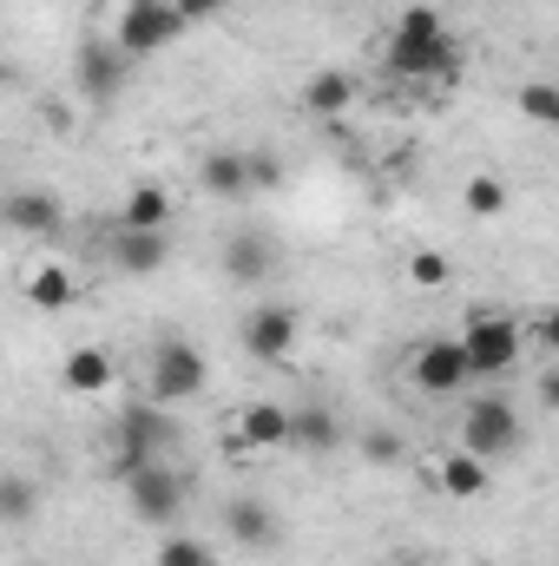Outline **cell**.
I'll return each instance as SVG.
<instances>
[{
    "mask_svg": "<svg viewBox=\"0 0 559 566\" xmlns=\"http://www.w3.org/2000/svg\"><path fill=\"white\" fill-rule=\"evenodd\" d=\"M409 382H415L421 396L447 402V396H461L474 376H467V356H461L454 336H428V343H415V356H409Z\"/></svg>",
    "mask_w": 559,
    "mask_h": 566,
    "instance_id": "9c48e42d",
    "label": "cell"
},
{
    "mask_svg": "<svg viewBox=\"0 0 559 566\" xmlns=\"http://www.w3.org/2000/svg\"><path fill=\"white\" fill-rule=\"evenodd\" d=\"M178 33H184V20H178L171 0H126V7H119V33H113V46L139 66V60H151V53H165Z\"/></svg>",
    "mask_w": 559,
    "mask_h": 566,
    "instance_id": "52a82bcc",
    "label": "cell"
},
{
    "mask_svg": "<svg viewBox=\"0 0 559 566\" xmlns=\"http://www.w3.org/2000/svg\"><path fill=\"white\" fill-rule=\"evenodd\" d=\"M113 376H119V369H113V356H106V349H93V343H86V349H73V356L60 363V382H66L73 396H106V389H113Z\"/></svg>",
    "mask_w": 559,
    "mask_h": 566,
    "instance_id": "ffe728a7",
    "label": "cell"
},
{
    "mask_svg": "<svg viewBox=\"0 0 559 566\" xmlns=\"http://www.w3.org/2000/svg\"><path fill=\"white\" fill-rule=\"evenodd\" d=\"M395 33L402 40H428V33H447V20H441V7H402V20H395Z\"/></svg>",
    "mask_w": 559,
    "mask_h": 566,
    "instance_id": "f1b7e54d",
    "label": "cell"
},
{
    "mask_svg": "<svg viewBox=\"0 0 559 566\" xmlns=\"http://www.w3.org/2000/svg\"><path fill=\"white\" fill-rule=\"evenodd\" d=\"M362 454H369V461H382V468H389V461H402L395 428H369V434H362Z\"/></svg>",
    "mask_w": 559,
    "mask_h": 566,
    "instance_id": "f546056e",
    "label": "cell"
},
{
    "mask_svg": "<svg viewBox=\"0 0 559 566\" xmlns=\"http://www.w3.org/2000/svg\"><path fill=\"white\" fill-rule=\"evenodd\" d=\"M224 534H231L244 554H277V541H283L277 514H271L257 494H238V501H224Z\"/></svg>",
    "mask_w": 559,
    "mask_h": 566,
    "instance_id": "7c38bea8",
    "label": "cell"
},
{
    "mask_svg": "<svg viewBox=\"0 0 559 566\" xmlns=\"http://www.w3.org/2000/svg\"><path fill=\"white\" fill-rule=\"evenodd\" d=\"M296 99H303V113H316V119H342V113L362 99V80H356L349 66H316Z\"/></svg>",
    "mask_w": 559,
    "mask_h": 566,
    "instance_id": "4fadbf2b",
    "label": "cell"
},
{
    "mask_svg": "<svg viewBox=\"0 0 559 566\" xmlns=\"http://www.w3.org/2000/svg\"><path fill=\"white\" fill-rule=\"evenodd\" d=\"M454 448H467L474 461H514L527 448V416L507 402V396H474L461 409V428H454Z\"/></svg>",
    "mask_w": 559,
    "mask_h": 566,
    "instance_id": "7a4b0ae2",
    "label": "cell"
},
{
    "mask_svg": "<svg viewBox=\"0 0 559 566\" xmlns=\"http://www.w3.org/2000/svg\"><path fill=\"white\" fill-rule=\"evenodd\" d=\"M244 185H251V191H277L283 185V158L277 151H244Z\"/></svg>",
    "mask_w": 559,
    "mask_h": 566,
    "instance_id": "4316f807",
    "label": "cell"
},
{
    "mask_svg": "<svg viewBox=\"0 0 559 566\" xmlns=\"http://www.w3.org/2000/svg\"><path fill=\"white\" fill-rule=\"evenodd\" d=\"M520 113H527L534 126H559V86H547V80L520 86Z\"/></svg>",
    "mask_w": 559,
    "mask_h": 566,
    "instance_id": "484cf974",
    "label": "cell"
},
{
    "mask_svg": "<svg viewBox=\"0 0 559 566\" xmlns=\"http://www.w3.org/2000/svg\"><path fill=\"white\" fill-rule=\"evenodd\" d=\"M461 66H467V53H461V40H454V33H428V40H402V33H389V73H395V80L454 86V80H461Z\"/></svg>",
    "mask_w": 559,
    "mask_h": 566,
    "instance_id": "5b68a950",
    "label": "cell"
},
{
    "mask_svg": "<svg viewBox=\"0 0 559 566\" xmlns=\"http://www.w3.org/2000/svg\"><path fill=\"white\" fill-rule=\"evenodd\" d=\"M434 481H441V494H454V501H481V494H487V481H494V468H487V461H474L467 448H447V454L434 461Z\"/></svg>",
    "mask_w": 559,
    "mask_h": 566,
    "instance_id": "ac0fdd59",
    "label": "cell"
},
{
    "mask_svg": "<svg viewBox=\"0 0 559 566\" xmlns=\"http://www.w3.org/2000/svg\"><path fill=\"white\" fill-rule=\"evenodd\" d=\"M151 566H218V554L204 541H191V534H165L151 547Z\"/></svg>",
    "mask_w": 559,
    "mask_h": 566,
    "instance_id": "d4e9b609",
    "label": "cell"
},
{
    "mask_svg": "<svg viewBox=\"0 0 559 566\" xmlns=\"http://www.w3.org/2000/svg\"><path fill=\"white\" fill-rule=\"evenodd\" d=\"M126 80H133V60H126L113 40H80V53H73V86H80L86 106H113V99L126 93Z\"/></svg>",
    "mask_w": 559,
    "mask_h": 566,
    "instance_id": "ba28073f",
    "label": "cell"
},
{
    "mask_svg": "<svg viewBox=\"0 0 559 566\" xmlns=\"http://www.w3.org/2000/svg\"><path fill=\"white\" fill-rule=\"evenodd\" d=\"M0 224L20 231V238H33V244H53L66 231V205L53 191H40V185H20V191L0 198Z\"/></svg>",
    "mask_w": 559,
    "mask_h": 566,
    "instance_id": "8fae6325",
    "label": "cell"
},
{
    "mask_svg": "<svg viewBox=\"0 0 559 566\" xmlns=\"http://www.w3.org/2000/svg\"><path fill=\"white\" fill-rule=\"evenodd\" d=\"M409 283H421V290H441V283H454V264H447L441 251H415V258H409Z\"/></svg>",
    "mask_w": 559,
    "mask_h": 566,
    "instance_id": "83f0119b",
    "label": "cell"
},
{
    "mask_svg": "<svg viewBox=\"0 0 559 566\" xmlns=\"http://www.w3.org/2000/svg\"><path fill=\"white\" fill-rule=\"evenodd\" d=\"M20 290H27L33 310H73V303H80V283H73L66 264H33V271L20 277Z\"/></svg>",
    "mask_w": 559,
    "mask_h": 566,
    "instance_id": "44dd1931",
    "label": "cell"
},
{
    "mask_svg": "<svg viewBox=\"0 0 559 566\" xmlns=\"http://www.w3.org/2000/svg\"><path fill=\"white\" fill-rule=\"evenodd\" d=\"M119 481H126L133 521H145V527H171V521L184 514V501H191V474H184L171 454L139 461V468H119Z\"/></svg>",
    "mask_w": 559,
    "mask_h": 566,
    "instance_id": "3957f363",
    "label": "cell"
},
{
    "mask_svg": "<svg viewBox=\"0 0 559 566\" xmlns=\"http://www.w3.org/2000/svg\"><path fill=\"white\" fill-rule=\"evenodd\" d=\"M106 251H113V264H119L126 277H151V271L171 264V238H165V231H126V224H113Z\"/></svg>",
    "mask_w": 559,
    "mask_h": 566,
    "instance_id": "9a60e30c",
    "label": "cell"
},
{
    "mask_svg": "<svg viewBox=\"0 0 559 566\" xmlns=\"http://www.w3.org/2000/svg\"><path fill=\"white\" fill-rule=\"evenodd\" d=\"M20 566H46V560H20Z\"/></svg>",
    "mask_w": 559,
    "mask_h": 566,
    "instance_id": "836d02e7",
    "label": "cell"
},
{
    "mask_svg": "<svg viewBox=\"0 0 559 566\" xmlns=\"http://www.w3.org/2000/svg\"><path fill=\"white\" fill-rule=\"evenodd\" d=\"M0 86H13V66H7V60H0Z\"/></svg>",
    "mask_w": 559,
    "mask_h": 566,
    "instance_id": "1f68e13d",
    "label": "cell"
},
{
    "mask_svg": "<svg viewBox=\"0 0 559 566\" xmlns=\"http://www.w3.org/2000/svg\"><path fill=\"white\" fill-rule=\"evenodd\" d=\"M113 441H119V468H139V461H158V454H178V441H184V428L171 409H158V402H133L119 428H113Z\"/></svg>",
    "mask_w": 559,
    "mask_h": 566,
    "instance_id": "8992f818",
    "label": "cell"
},
{
    "mask_svg": "<svg viewBox=\"0 0 559 566\" xmlns=\"http://www.w3.org/2000/svg\"><path fill=\"white\" fill-rule=\"evenodd\" d=\"M454 343H461V356H467V376H481V382L507 376V369L520 363V349H527L514 310H474V316L454 329Z\"/></svg>",
    "mask_w": 559,
    "mask_h": 566,
    "instance_id": "277c9868",
    "label": "cell"
},
{
    "mask_svg": "<svg viewBox=\"0 0 559 566\" xmlns=\"http://www.w3.org/2000/svg\"><path fill=\"white\" fill-rule=\"evenodd\" d=\"M349 441V428L336 409H323V402H303V409H289V448L296 454H336Z\"/></svg>",
    "mask_w": 559,
    "mask_h": 566,
    "instance_id": "2e32d148",
    "label": "cell"
},
{
    "mask_svg": "<svg viewBox=\"0 0 559 566\" xmlns=\"http://www.w3.org/2000/svg\"><path fill=\"white\" fill-rule=\"evenodd\" d=\"M238 336H244V356H257V363H289V356H296V336H303V316H296L289 303H257V310H244Z\"/></svg>",
    "mask_w": 559,
    "mask_h": 566,
    "instance_id": "30bf717a",
    "label": "cell"
},
{
    "mask_svg": "<svg viewBox=\"0 0 559 566\" xmlns=\"http://www.w3.org/2000/svg\"><path fill=\"white\" fill-rule=\"evenodd\" d=\"M231 434L251 454H277V448H289V409L283 402H251V409H238Z\"/></svg>",
    "mask_w": 559,
    "mask_h": 566,
    "instance_id": "e0dca14e",
    "label": "cell"
},
{
    "mask_svg": "<svg viewBox=\"0 0 559 566\" xmlns=\"http://www.w3.org/2000/svg\"><path fill=\"white\" fill-rule=\"evenodd\" d=\"M33 521H40V481L0 474V527H33Z\"/></svg>",
    "mask_w": 559,
    "mask_h": 566,
    "instance_id": "603a6c76",
    "label": "cell"
},
{
    "mask_svg": "<svg viewBox=\"0 0 559 566\" xmlns=\"http://www.w3.org/2000/svg\"><path fill=\"white\" fill-rule=\"evenodd\" d=\"M204 382H211V363H204V349H198L191 336L165 329V336L151 343V363H145V402H158V409H178V402L204 396Z\"/></svg>",
    "mask_w": 559,
    "mask_h": 566,
    "instance_id": "6da1fadb",
    "label": "cell"
},
{
    "mask_svg": "<svg viewBox=\"0 0 559 566\" xmlns=\"http://www.w3.org/2000/svg\"><path fill=\"white\" fill-rule=\"evenodd\" d=\"M277 238L271 231H231L224 238V277L231 283H271V271H277Z\"/></svg>",
    "mask_w": 559,
    "mask_h": 566,
    "instance_id": "5bb4252c",
    "label": "cell"
},
{
    "mask_svg": "<svg viewBox=\"0 0 559 566\" xmlns=\"http://www.w3.org/2000/svg\"><path fill=\"white\" fill-rule=\"evenodd\" d=\"M198 191H211V198H224V205L251 198V185H244V151H204V158H198Z\"/></svg>",
    "mask_w": 559,
    "mask_h": 566,
    "instance_id": "d6986e66",
    "label": "cell"
},
{
    "mask_svg": "<svg viewBox=\"0 0 559 566\" xmlns=\"http://www.w3.org/2000/svg\"><path fill=\"white\" fill-rule=\"evenodd\" d=\"M171 7H178V20H184V27H204V20H218V13H224V0H171Z\"/></svg>",
    "mask_w": 559,
    "mask_h": 566,
    "instance_id": "4dcf8cb0",
    "label": "cell"
},
{
    "mask_svg": "<svg viewBox=\"0 0 559 566\" xmlns=\"http://www.w3.org/2000/svg\"><path fill=\"white\" fill-rule=\"evenodd\" d=\"M389 566H421V560H389Z\"/></svg>",
    "mask_w": 559,
    "mask_h": 566,
    "instance_id": "d6a6232c",
    "label": "cell"
},
{
    "mask_svg": "<svg viewBox=\"0 0 559 566\" xmlns=\"http://www.w3.org/2000/svg\"><path fill=\"white\" fill-rule=\"evenodd\" d=\"M461 205H467V218H500V211L514 205V191H507V178H494V171H474V178L461 185Z\"/></svg>",
    "mask_w": 559,
    "mask_h": 566,
    "instance_id": "cb8c5ba5",
    "label": "cell"
},
{
    "mask_svg": "<svg viewBox=\"0 0 559 566\" xmlns=\"http://www.w3.org/2000/svg\"><path fill=\"white\" fill-rule=\"evenodd\" d=\"M119 224L126 231H171V191L165 185H133L126 205H119Z\"/></svg>",
    "mask_w": 559,
    "mask_h": 566,
    "instance_id": "7402d4cb",
    "label": "cell"
}]
</instances>
